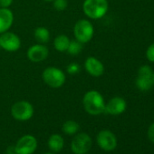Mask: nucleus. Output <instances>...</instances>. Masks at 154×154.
<instances>
[{
    "mask_svg": "<svg viewBox=\"0 0 154 154\" xmlns=\"http://www.w3.org/2000/svg\"><path fill=\"white\" fill-rule=\"evenodd\" d=\"M0 49H1V46H0Z\"/></svg>",
    "mask_w": 154,
    "mask_h": 154,
    "instance_id": "28",
    "label": "nucleus"
},
{
    "mask_svg": "<svg viewBox=\"0 0 154 154\" xmlns=\"http://www.w3.org/2000/svg\"><path fill=\"white\" fill-rule=\"evenodd\" d=\"M63 131L67 134V135H73L75 133H77V131L80 129V125L77 123L75 121H66L63 124Z\"/></svg>",
    "mask_w": 154,
    "mask_h": 154,
    "instance_id": "18",
    "label": "nucleus"
},
{
    "mask_svg": "<svg viewBox=\"0 0 154 154\" xmlns=\"http://www.w3.org/2000/svg\"><path fill=\"white\" fill-rule=\"evenodd\" d=\"M127 107L126 101L119 96L112 98L106 104L104 112L111 114V115H119L125 112Z\"/></svg>",
    "mask_w": 154,
    "mask_h": 154,
    "instance_id": "12",
    "label": "nucleus"
},
{
    "mask_svg": "<svg viewBox=\"0 0 154 154\" xmlns=\"http://www.w3.org/2000/svg\"><path fill=\"white\" fill-rule=\"evenodd\" d=\"M14 22V14L8 8H0V34L10 29Z\"/></svg>",
    "mask_w": 154,
    "mask_h": 154,
    "instance_id": "14",
    "label": "nucleus"
},
{
    "mask_svg": "<svg viewBox=\"0 0 154 154\" xmlns=\"http://www.w3.org/2000/svg\"><path fill=\"white\" fill-rule=\"evenodd\" d=\"M53 3H54V8L57 11H63L66 9L68 6L67 0H54Z\"/></svg>",
    "mask_w": 154,
    "mask_h": 154,
    "instance_id": "20",
    "label": "nucleus"
},
{
    "mask_svg": "<svg viewBox=\"0 0 154 154\" xmlns=\"http://www.w3.org/2000/svg\"><path fill=\"white\" fill-rule=\"evenodd\" d=\"M148 137L154 143V122L149 127V130H148Z\"/></svg>",
    "mask_w": 154,
    "mask_h": 154,
    "instance_id": "23",
    "label": "nucleus"
},
{
    "mask_svg": "<svg viewBox=\"0 0 154 154\" xmlns=\"http://www.w3.org/2000/svg\"><path fill=\"white\" fill-rule=\"evenodd\" d=\"M11 114L17 121H28L34 115V107L27 101H19L12 105Z\"/></svg>",
    "mask_w": 154,
    "mask_h": 154,
    "instance_id": "6",
    "label": "nucleus"
},
{
    "mask_svg": "<svg viewBox=\"0 0 154 154\" xmlns=\"http://www.w3.org/2000/svg\"><path fill=\"white\" fill-rule=\"evenodd\" d=\"M37 148V140L32 135L21 137L15 146L17 154H32Z\"/></svg>",
    "mask_w": 154,
    "mask_h": 154,
    "instance_id": "9",
    "label": "nucleus"
},
{
    "mask_svg": "<svg viewBox=\"0 0 154 154\" xmlns=\"http://www.w3.org/2000/svg\"><path fill=\"white\" fill-rule=\"evenodd\" d=\"M83 104L86 112L91 115H99L104 112L105 103L103 95L95 90L87 92L83 98Z\"/></svg>",
    "mask_w": 154,
    "mask_h": 154,
    "instance_id": "1",
    "label": "nucleus"
},
{
    "mask_svg": "<svg viewBox=\"0 0 154 154\" xmlns=\"http://www.w3.org/2000/svg\"><path fill=\"white\" fill-rule=\"evenodd\" d=\"M146 57L147 59L151 62V63H154V43H152L148 48H147V51H146Z\"/></svg>",
    "mask_w": 154,
    "mask_h": 154,
    "instance_id": "22",
    "label": "nucleus"
},
{
    "mask_svg": "<svg viewBox=\"0 0 154 154\" xmlns=\"http://www.w3.org/2000/svg\"><path fill=\"white\" fill-rule=\"evenodd\" d=\"M34 36L35 40L40 44H46L50 41V32L46 27L40 26L35 28L34 32Z\"/></svg>",
    "mask_w": 154,
    "mask_h": 154,
    "instance_id": "17",
    "label": "nucleus"
},
{
    "mask_svg": "<svg viewBox=\"0 0 154 154\" xmlns=\"http://www.w3.org/2000/svg\"><path fill=\"white\" fill-rule=\"evenodd\" d=\"M109 9L107 0H85L83 4V10L86 17L91 19L103 18Z\"/></svg>",
    "mask_w": 154,
    "mask_h": 154,
    "instance_id": "2",
    "label": "nucleus"
},
{
    "mask_svg": "<svg viewBox=\"0 0 154 154\" xmlns=\"http://www.w3.org/2000/svg\"><path fill=\"white\" fill-rule=\"evenodd\" d=\"M81 70V66L77 63H71L68 64L67 68H66V71L69 74H76L78 73Z\"/></svg>",
    "mask_w": 154,
    "mask_h": 154,
    "instance_id": "21",
    "label": "nucleus"
},
{
    "mask_svg": "<svg viewBox=\"0 0 154 154\" xmlns=\"http://www.w3.org/2000/svg\"><path fill=\"white\" fill-rule=\"evenodd\" d=\"M98 145L105 151H112L117 146V140L115 135L107 130L101 131L97 135Z\"/></svg>",
    "mask_w": 154,
    "mask_h": 154,
    "instance_id": "10",
    "label": "nucleus"
},
{
    "mask_svg": "<svg viewBox=\"0 0 154 154\" xmlns=\"http://www.w3.org/2000/svg\"><path fill=\"white\" fill-rule=\"evenodd\" d=\"M42 78L48 86L52 88H60L65 84L66 75L61 69L54 66H50L44 70Z\"/></svg>",
    "mask_w": 154,
    "mask_h": 154,
    "instance_id": "3",
    "label": "nucleus"
},
{
    "mask_svg": "<svg viewBox=\"0 0 154 154\" xmlns=\"http://www.w3.org/2000/svg\"><path fill=\"white\" fill-rule=\"evenodd\" d=\"M135 85L140 91L146 92L152 88L153 82V71L149 65H142L138 70Z\"/></svg>",
    "mask_w": 154,
    "mask_h": 154,
    "instance_id": "5",
    "label": "nucleus"
},
{
    "mask_svg": "<svg viewBox=\"0 0 154 154\" xmlns=\"http://www.w3.org/2000/svg\"><path fill=\"white\" fill-rule=\"evenodd\" d=\"M45 154H53V153H45Z\"/></svg>",
    "mask_w": 154,
    "mask_h": 154,
    "instance_id": "27",
    "label": "nucleus"
},
{
    "mask_svg": "<svg viewBox=\"0 0 154 154\" xmlns=\"http://www.w3.org/2000/svg\"><path fill=\"white\" fill-rule=\"evenodd\" d=\"M85 71L91 76H94V77H100L104 72L103 63L99 59L94 56H90L86 58L85 62Z\"/></svg>",
    "mask_w": 154,
    "mask_h": 154,
    "instance_id": "13",
    "label": "nucleus"
},
{
    "mask_svg": "<svg viewBox=\"0 0 154 154\" xmlns=\"http://www.w3.org/2000/svg\"><path fill=\"white\" fill-rule=\"evenodd\" d=\"M0 46L8 52H16L21 47V39L15 33L7 31L0 34Z\"/></svg>",
    "mask_w": 154,
    "mask_h": 154,
    "instance_id": "8",
    "label": "nucleus"
},
{
    "mask_svg": "<svg viewBox=\"0 0 154 154\" xmlns=\"http://www.w3.org/2000/svg\"><path fill=\"white\" fill-rule=\"evenodd\" d=\"M153 82H154V72H153Z\"/></svg>",
    "mask_w": 154,
    "mask_h": 154,
    "instance_id": "26",
    "label": "nucleus"
},
{
    "mask_svg": "<svg viewBox=\"0 0 154 154\" xmlns=\"http://www.w3.org/2000/svg\"><path fill=\"white\" fill-rule=\"evenodd\" d=\"M83 49V44L80 43L79 41L75 40H70L69 46L67 48V52L71 55H77L81 53Z\"/></svg>",
    "mask_w": 154,
    "mask_h": 154,
    "instance_id": "19",
    "label": "nucleus"
},
{
    "mask_svg": "<svg viewBox=\"0 0 154 154\" xmlns=\"http://www.w3.org/2000/svg\"><path fill=\"white\" fill-rule=\"evenodd\" d=\"M49 54V50L47 46L43 44L34 45L30 46L26 52L27 58L34 63H40L45 61Z\"/></svg>",
    "mask_w": 154,
    "mask_h": 154,
    "instance_id": "11",
    "label": "nucleus"
},
{
    "mask_svg": "<svg viewBox=\"0 0 154 154\" xmlns=\"http://www.w3.org/2000/svg\"><path fill=\"white\" fill-rule=\"evenodd\" d=\"M70 44V39L65 35H57L54 40V46L56 51L63 53L67 51V48Z\"/></svg>",
    "mask_w": 154,
    "mask_h": 154,
    "instance_id": "16",
    "label": "nucleus"
},
{
    "mask_svg": "<svg viewBox=\"0 0 154 154\" xmlns=\"http://www.w3.org/2000/svg\"><path fill=\"white\" fill-rule=\"evenodd\" d=\"M44 1H45V2H52V1H54V0H44Z\"/></svg>",
    "mask_w": 154,
    "mask_h": 154,
    "instance_id": "25",
    "label": "nucleus"
},
{
    "mask_svg": "<svg viewBox=\"0 0 154 154\" xmlns=\"http://www.w3.org/2000/svg\"><path fill=\"white\" fill-rule=\"evenodd\" d=\"M73 35L75 39L82 44L90 42L94 35L93 24L87 19L78 20L73 26Z\"/></svg>",
    "mask_w": 154,
    "mask_h": 154,
    "instance_id": "4",
    "label": "nucleus"
},
{
    "mask_svg": "<svg viewBox=\"0 0 154 154\" xmlns=\"http://www.w3.org/2000/svg\"><path fill=\"white\" fill-rule=\"evenodd\" d=\"M48 147L54 152H59L63 148V139L59 134H53L48 140Z\"/></svg>",
    "mask_w": 154,
    "mask_h": 154,
    "instance_id": "15",
    "label": "nucleus"
},
{
    "mask_svg": "<svg viewBox=\"0 0 154 154\" xmlns=\"http://www.w3.org/2000/svg\"><path fill=\"white\" fill-rule=\"evenodd\" d=\"M13 3V0H0V8H9Z\"/></svg>",
    "mask_w": 154,
    "mask_h": 154,
    "instance_id": "24",
    "label": "nucleus"
},
{
    "mask_svg": "<svg viewBox=\"0 0 154 154\" xmlns=\"http://www.w3.org/2000/svg\"><path fill=\"white\" fill-rule=\"evenodd\" d=\"M85 154H86V153H85Z\"/></svg>",
    "mask_w": 154,
    "mask_h": 154,
    "instance_id": "29",
    "label": "nucleus"
},
{
    "mask_svg": "<svg viewBox=\"0 0 154 154\" xmlns=\"http://www.w3.org/2000/svg\"><path fill=\"white\" fill-rule=\"evenodd\" d=\"M92 147V139L85 133L81 132L74 136L71 143V149L74 154H85Z\"/></svg>",
    "mask_w": 154,
    "mask_h": 154,
    "instance_id": "7",
    "label": "nucleus"
}]
</instances>
